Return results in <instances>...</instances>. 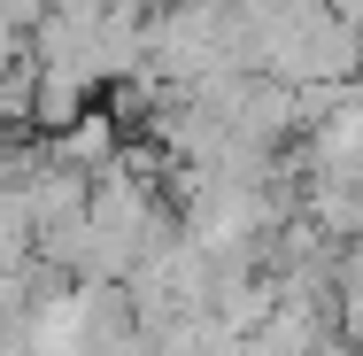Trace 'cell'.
Segmentation results:
<instances>
[{
  "label": "cell",
  "mask_w": 363,
  "mask_h": 356,
  "mask_svg": "<svg viewBox=\"0 0 363 356\" xmlns=\"http://www.w3.org/2000/svg\"><path fill=\"white\" fill-rule=\"evenodd\" d=\"M47 155H55V163H70V171H85V178H101V171L124 155V132H116V117H108V109H85L70 132H55V140H47Z\"/></svg>",
  "instance_id": "obj_1"
},
{
  "label": "cell",
  "mask_w": 363,
  "mask_h": 356,
  "mask_svg": "<svg viewBox=\"0 0 363 356\" xmlns=\"http://www.w3.org/2000/svg\"><path fill=\"white\" fill-rule=\"evenodd\" d=\"M325 8H333V16L348 23V31H363V0H325Z\"/></svg>",
  "instance_id": "obj_2"
}]
</instances>
